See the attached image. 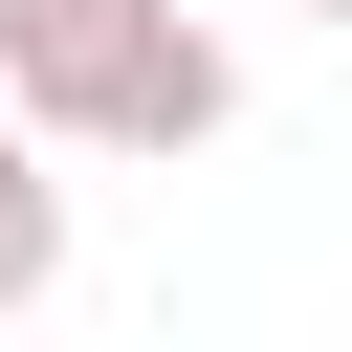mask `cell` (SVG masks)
<instances>
[{
  "label": "cell",
  "instance_id": "7a4b0ae2",
  "mask_svg": "<svg viewBox=\"0 0 352 352\" xmlns=\"http://www.w3.org/2000/svg\"><path fill=\"white\" fill-rule=\"evenodd\" d=\"M44 286H66V154L0 110V308H44Z\"/></svg>",
  "mask_w": 352,
  "mask_h": 352
},
{
  "label": "cell",
  "instance_id": "6da1fadb",
  "mask_svg": "<svg viewBox=\"0 0 352 352\" xmlns=\"http://www.w3.org/2000/svg\"><path fill=\"white\" fill-rule=\"evenodd\" d=\"M0 110H22L44 154H198V132L242 110V44H220L198 0H66Z\"/></svg>",
  "mask_w": 352,
  "mask_h": 352
},
{
  "label": "cell",
  "instance_id": "277c9868",
  "mask_svg": "<svg viewBox=\"0 0 352 352\" xmlns=\"http://www.w3.org/2000/svg\"><path fill=\"white\" fill-rule=\"evenodd\" d=\"M308 22H352V0H308Z\"/></svg>",
  "mask_w": 352,
  "mask_h": 352
},
{
  "label": "cell",
  "instance_id": "3957f363",
  "mask_svg": "<svg viewBox=\"0 0 352 352\" xmlns=\"http://www.w3.org/2000/svg\"><path fill=\"white\" fill-rule=\"evenodd\" d=\"M44 22H66V0H0V88H22V66H44Z\"/></svg>",
  "mask_w": 352,
  "mask_h": 352
}]
</instances>
